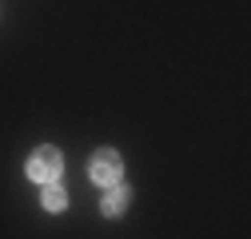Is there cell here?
<instances>
[{
    "label": "cell",
    "instance_id": "obj_1",
    "mask_svg": "<svg viewBox=\"0 0 251 239\" xmlns=\"http://www.w3.org/2000/svg\"><path fill=\"white\" fill-rule=\"evenodd\" d=\"M60 171H64V156H60L56 147H36V152L28 156V179H32V184H56Z\"/></svg>",
    "mask_w": 251,
    "mask_h": 239
},
{
    "label": "cell",
    "instance_id": "obj_4",
    "mask_svg": "<svg viewBox=\"0 0 251 239\" xmlns=\"http://www.w3.org/2000/svg\"><path fill=\"white\" fill-rule=\"evenodd\" d=\"M40 203H44V212H64V207H68V195H64V188H60V184H44Z\"/></svg>",
    "mask_w": 251,
    "mask_h": 239
},
{
    "label": "cell",
    "instance_id": "obj_2",
    "mask_svg": "<svg viewBox=\"0 0 251 239\" xmlns=\"http://www.w3.org/2000/svg\"><path fill=\"white\" fill-rule=\"evenodd\" d=\"M88 175H92V184H100V188H112V184H120V175H124V164H120V156L112 152V147H100V152L88 160Z\"/></svg>",
    "mask_w": 251,
    "mask_h": 239
},
{
    "label": "cell",
    "instance_id": "obj_3",
    "mask_svg": "<svg viewBox=\"0 0 251 239\" xmlns=\"http://www.w3.org/2000/svg\"><path fill=\"white\" fill-rule=\"evenodd\" d=\"M124 207H128V188H116V184H112V188L104 191V199H100V212H104V215H120Z\"/></svg>",
    "mask_w": 251,
    "mask_h": 239
}]
</instances>
